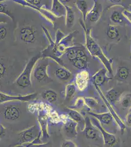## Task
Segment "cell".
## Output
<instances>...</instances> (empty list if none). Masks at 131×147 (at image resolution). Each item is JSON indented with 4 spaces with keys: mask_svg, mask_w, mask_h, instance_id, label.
<instances>
[{
    "mask_svg": "<svg viewBox=\"0 0 131 147\" xmlns=\"http://www.w3.org/2000/svg\"><path fill=\"white\" fill-rule=\"evenodd\" d=\"M83 28L85 30L87 48L88 49L89 52H90V54L93 57H96L99 59L103 64L105 69H106L107 70L109 73L111 77H114L113 68L112 65V61L109 59H108L106 56L105 55L103 51L102 50L98 44L93 38V37L91 35V30L89 29H87L85 27H84Z\"/></svg>",
    "mask_w": 131,
    "mask_h": 147,
    "instance_id": "obj_1",
    "label": "cell"
},
{
    "mask_svg": "<svg viewBox=\"0 0 131 147\" xmlns=\"http://www.w3.org/2000/svg\"><path fill=\"white\" fill-rule=\"evenodd\" d=\"M19 136L18 143L17 145L21 146L24 144H28L34 142L42 143L40 140L41 137V131L40 126L35 125L23 130L18 134Z\"/></svg>",
    "mask_w": 131,
    "mask_h": 147,
    "instance_id": "obj_2",
    "label": "cell"
},
{
    "mask_svg": "<svg viewBox=\"0 0 131 147\" xmlns=\"http://www.w3.org/2000/svg\"><path fill=\"white\" fill-rule=\"evenodd\" d=\"M88 113L92 117H95L99 121L101 126L108 132L111 134L116 133L118 127L114 118L110 112L95 113L89 111ZM119 128V127H118Z\"/></svg>",
    "mask_w": 131,
    "mask_h": 147,
    "instance_id": "obj_3",
    "label": "cell"
},
{
    "mask_svg": "<svg viewBox=\"0 0 131 147\" xmlns=\"http://www.w3.org/2000/svg\"><path fill=\"white\" fill-rule=\"evenodd\" d=\"M40 57L39 55H36L32 57L28 61L23 71L16 80V84L17 85L23 88L29 87L32 85L31 74L33 67Z\"/></svg>",
    "mask_w": 131,
    "mask_h": 147,
    "instance_id": "obj_4",
    "label": "cell"
},
{
    "mask_svg": "<svg viewBox=\"0 0 131 147\" xmlns=\"http://www.w3.org/2000/svg\"><path fill=\"white\" fill-rule=\"evenodd\" d=\"M83 131L84 136L87 139L98 143L100 145L104 144L103 137L100 131L93 124L90 117L85 118V127Z\"/></svg>",
    "mask_w": 131,
    "mask_h": 147,
    "instance_id": "obj_5",
    "label": "cell"
},
{
    "mask_svg": "<svg viewBox=\"0 0 131 147\" xmlns=\"http://www.w3.org/2000/svg\"><path fill=\"white\" fill-rule=\"evenodd\" d=\"M90 118L93 124L100 131L105 145L108 147H120L118 139L114 134H111L105 130L101 126L99 121L95 117H91Z\"/></svg>",
    "mask_w": 131,
    "mask_h": 147,
    "instance_id": "obj_6",
    "label": "cell"
},
{
    "mask_svg": "<svg viewBox=\"0 0 131 147\" xmlns=\"http://www.w3.org/2000/svg\"><path fill=\"white\" fill-rule=\"evenodd\" d=\"M60 120L64 124V131L66 136L70 138H75L77 135V127L78 124L73 120L69 116L63 114L60 116Z\"/></svg>",
    "mask_w": 131,
    "mask_h": 147,
    "instance_id": "obj_7",
    "label": "cell"
},
{
    "mask_svg": "<svg viewBox=\"0 0 131 147\" xmlns=\"http://www.w3.org/2000/svg\"><path fill=\"white\" fill-rule=\"evenodd\" d=\"M37 96V93L30 94L27 95L12 96L7 95L6 94L1 92L0 93V102L3 104L4 102L14 100H19L21 102H29L35 99Z\"/></svg>",
    "mask_w": 131,
    "mask_h": 147,
    "instance_id": "obj_8",
    "label": "cell"
},
{
    "mask_svg": "<svg viewBox=\"0 0 131 147\" xmlns=\"http://www.w3.org/2000/svg\"><path fill=\"white\" fill-rule=\"evenodd\" d=\"M2 115L5 120L15 121L20 118L21 110L15 105H7L2 110Z\"/></svg>",
    "mask_w": 131,
    "mask_h": 147,
    "instance_id": "obj_9",
    "label": "cell"
},
{
    "mask_svg": "<svg viewBox=\"0 0 131 147\" xmlns=\"http://www.w3.org/2000/svg\"><path fill=\"white\" fill-rule=\"evenodd\" d=\"M95 86L97 90H98V92L99 93L101 96V97L102 98L103 100H104L105 103L107 105V107H108V109L109 110V112L111 113L112 115L113 116V117L114 118L116 122V124L118 125V127H119L120 130L121 131V132H124L125 130L126 129V125L125 124L124 122H123V121L122 120L121 118L120 117V116L118 115L117 113L116 112L115 109H114L113 107V105L110 104L109 102H108L107 100L106 97L104 96L103 95V94L101 92V90L99 89V87L97 86Z\"/></svg>",
    "mask_w": 131,
    "mask_h": 147,
    "instance_id": "obj_10",
    "label": "cell"
},
{
    "mask_svg": "<svg viewBox=\"0 0 131 147\" xmlns=\"http://www.w3.org/2000/svg\"><path fill=\"white\" fill-rule=\"evenodd\" d=\"M36 31L30 26L22 28L20 31V39L26 43H33L35 41Z\"/></svg>",
    "mask_w": 131,
    "mask_h": 147,
    "instance_id": "obj_11",
    "label": "cell"
},
{
    "mask_svg": "<svg viewBox=\"0 0 131 147\" xmlns=\"http://www.w3.org/2000/svg\"><path fill=\"white\" fill-rule=\"evenodd\" d=\"M102 11L103 9L101 3H99L98 1H94V5L91 10L87 14L86 19L91 22H97L101 17Z\"/></svg>",
    "mask_w": 131,
    "mask_h": 147,
    "instance_id": "obj_12",
    "label": "cell"
},
{
    "mask_svg": "<svg viewBox=\"0 0 131 147\" xmlns=\"http://www.w3.org/2000/svg\"><path fill=\"white\" fill-rule=\"evenodd\" d=\"M89 80V75L86 70H83L78 73L75 78V84L78 90L81 91L85 90L88 87Z\"/></svg>",
    "mask_w": 131,
    "mask_h": 147,
    "instance_id": "obj_13",
    "label": "cell"
},
{
    "mask_svg": "<svg viewBox=\"0 0 131 147\" xmlns=\"http://www.w3.org/2000/svg\"><path fill=\"white\" fill-rule=\"evenodd\" d=\"M110 20L115 25H131L129 20L123 15V10H115L112 12L110 16Z\"/></svg>",
    "mask_w": 131,
    "mask_h": 147,
    "instance_id": "obj_14",
    "label": "cell"
},
{
    "mask_svg": "<svg viewBox=\"0 0 131 147\" xmlns=\"http://www.w3.org/2000/svg\"><path fill=\"white\" fill-rule=\"evenodd\" d=\"M39 123L41 131V137L46 138L49 137L48 132V116L44 112V111H40L38 116Z\"/></svg>",
    "mask_w": 131,
    "mask_h": 147,
    "instance_id": "obj_15",
    "label": "cell"
},
{
    "mask_svg": "<svg viewBox=\"0 0 131 147\" xmlns=\"http://www.w3.org/2000/svg\"><path fill=\"white\" fill-rule=\"evenodd\" d=\"M110 79L111 78H109L107 76L106 69H100L92 77L93 83L98 87L102 86L105 82Z\"/></svg>",
    "mask_w": 131,
    "mask_h": 147,
    "instance_id": "obj_16",
    "label": "cell"
},
{
    "mask_svg": "<svg viewBox=\"0 0 131 147\" xmlns=\"http://www.w3.org/2000/svg\"><path fill=\"white\" fill-rule=\"evenodd\" d=\"M48 65V63L41 64L35 68L34 72V76L35 79L39 82L43 81L47 78H48V75L47 74Z\"/></svg>",
    "mask_w": 131,
    "mask_h": 147,
    "instance_id": "obj_17",
    "label": "cell"
},
{
    "mask_svg": "<svg viewBox=\"0 0 131 147\" xmlns=\"http://www.w3.org/2000/svg\"><path fill=\"white\" fill-rule=\"evenodd\" d=\"M52 5V13L57 17H62L66 15V9L65 5L58 0H53Z\"/></svg>",
    "mask_w": 131,
    "mask_h": 147,
    "instance_id": "obj_18",
    "label": "cell"
},
{
    "mask_svg": "<svg viewBox=\"0 0 131 147\" xmlns=\"http://www.w3.org/2000/svg\"><path fill=\"white\" fill-rule=\"evenodd\" d=\"M68 115L73 120L77 122L80 129L83 130L85 127V118H84L82 115L77 111L73 109H71L69 111Z\"/></svg>",
    "mask_w": 131,
    "mask_h": 147,
    "instance_id": "obj_19",
    "label": "cell"
},
{
    "mask_svg": "<svg viewBox=\"0 0 131 147\" xmlns=\"http://www.w3.org/2000/svg\"><path fill=\"white\" fill-rule=\"evenodd\" d=\"M130 75V69L125 66H121L116 70L115 78L120 82H123L128 79Z\"/></svg>",
    "mask_w": 131,
    "mask_h": 147,
    "instance_id": "obj_20",
    "label": "cell"
},
{
    "mask_svg": "<svg viewBox=\"0 0 131 147\" xmlns=\"http://www.w3.org/2000/svg\"><path fill=\"white\" fill-rule=\"evenodd\" d=\"M121 96V94L118 92L115 89L112 88L107 91L105 97L110 104L113 105L119 102Z\"/></svg>",
    "mask_w": 131,
    "mask_h": 147,
    "instance_id": "obj_21",
    "label": "cell"
},
{
    "mask_svg": "<svg viewBox=\"0 0 131 147\" xmlns=\"http://www.w3.org/2000/svg\"><path fill=\"white\" fill-rule=\"evenodd\" d=\"M106 34L110 39H118L120 37V32L118 26L116 25H109L107 30Z\"/></svg>",
    "mask_w": 131,
    "mask_h": 147,
    "instance_id": "obj_22",
    "label": "cell"
},
{
    "mask_svg": "<svg viewBox=\"0 0 131 147\" xmlns=\"http://www.w3.org/2000/svg\"><path fill=\"white\" fill-rule=\"evenodd\" d=\"M66 9V24L67 28H70L73 27L75 21V13L73 9L71 7L65 5Z\"/></svg>",
    "mask_w": 131,
    "mask_h": 147,
    "instance_id": "obj_23",
    "label": "cell"
},
{
    "mask_svg": "<svg viewBox=\"0 0 131 147\" xmlns=\"http://www.w3.org/2000/svg\"><path fill=\"white\" fill-rule=\"evenodd\" d=\"M118 102L121 107L124 109H131V93H129L121 96Z\"/></svg>",
    "mask_w": 131,
    "mask_h": 147,
    "instance_id": "obj_24",
    "label": "cell"
},
{
    "mask_svg": "<svg viewBox=\"0 0 131 147\" xmlns=\"http://www.w3.org/2000/svg\"><path fill=\"white\" fill-rule=\"evenodd\" d=\"M77 8L82 13L84 21L85 22L86 20L87 12H88V5L87 2L84 0H78L75 3Z\"/></svg>",
    "mask_w": 131,
    "mask_h": 147,
    "instance_id": "obj_25",
    "label": "cell"
},
{
    "mask_svg": "<svg viewBox=\"0 0 131 147\" xmlns=\"http://www.w3.org/2000/svg\"><path fill=\"white\" fill-rule=\"evenodd\" d=\"M56 77L61 80H67L71 76V73L64 68L57 69L55 73Z\"/></svg>",
    "mask_w": 131,
    "mask_h": 147,
    "instance_id": "obj_26",
    "label": "cell"
},
{
    "mask_svg": "<svg viewBox=\"0 0 131 147\" xmlns=\"http://www.w3.org/2000/svg\"><path fill=\"white\" fill-rule=\"evenodd\" d=\"M42 97L50 103H53L57 100V94L56 92L52 90H46L43 92L42 94Z\"/></svg>",
    "mask_w": 131,
    "mask_h": 147,
    "instance_id": "obj_27",
    "label": "cell"
},
{
    "mask_svg": "<svg viewBox=\"0 0 131 147\" xmlns=\"http://www.w3.org/2000/svg\"><path fill=\"white\" fill-rule=\"evenodd\" d=\"M76 91L75 85L73 84H68L67 85L65 90V97L66 100L71 99Z\"/></svg>",
    "mask_w": 131,
    "mask_h": 147,
    "instance_id": "obj_28",
    "label": "cell"
},
{
    "mask_svg": "<svg viewBox=\"0 0 131 147\" xmlns=\"http://www.w3.org/2000/svg\"><path fill=\"white\" fill-rule=\"evenodd\" d=\"M73 66L79 70H85L88 66V62L77 59L73 62Z\"/></svg>",
    "mask_w": 131,
    "mask_h": 147,
    "instance_id": "obj_29",
    "label": "cell"
},
{
    "mask_svg": "<svg viewBox=\"0 0 131 147\" xmlns=\"http://www.w3.org/2000/svg\"><path fill=\"white\" fill-rule=\"evenodd\" d=\"M0 12H1V13H3L7 15L9 17H10V18L12 20H14V19L13 16L12 15V14L10 13V12L9 11V10L8 9V7L5 4L1 3V4H0Z\"/></svg>",
    "mask_w": 131,
    "mask_h": 147,
    "instance_id": "obj_30",
    "label": "cell"
},
{
    "mask_svg": "<svg viewBox=\"0 0 131 147\" xmlns=\"http://www.w3.org/2000/svg\"><path fill=\"white\" fill-rule=\"evenodd\" d=\"M85 102L87 105L91 109H95L98 105V102L97 100L93 98H87L85 99Z\"/></svg>",
    "mask_w": 131,
    "mask_h": 147,
    "instance_id": "obj_31",
    "label": "cell"
},
{
    "mask_svg": "<svg viewBox=\"0 0 131 147\" xmlns=\"http://www.w3.org/2000/svg\"><path fill=\"white\" fill-rule=\"evenodd\" d=\"M67 57L69 60L73 62L77 59V51L71 49L68 51Z\"/></svg>",
    "mask_w": 131,
    "mask_h": 147,
    "instance_id": "obj_32",
    "label": "cell"
},
{
    "mask_svg": "<svg viewBox=\"0 0 131 147\" xmlns=\"http://www.w3.org/2000/svg\"><path fill=\"white\" fill-rule=\"evenodd\" d=\"M77 59L88 62V57L85 52L82 50H77Z\"/></svg>",
    "mask_w": 131,
    "mask_h": 147,
    "instance_id": "obj_33",
    "label": "cell"
},
{
    "mask_svg": "<svg viewBox=\"0 0 131 147\" xmlns=\"http://www.w3.org/2000/svg\"><path fill=\"white\" fill-rule=\"evenodd\" d=\"M61 147H78L73 141L65 140L61 144Z\"/></svg>",
    "mask_w": 131,
    "mask_h": 147,
    "instance_id": "obj_34",
    "label": "cell"
},
{
    "mask_svg": "<svg viewBox=\"0 0 131 147\" xmlns=\"http://www.w3.org/2000/svg\"><path fill=\"white\" fill-rule=\"evenodd\" d=\"M26 1L32 5L40 8V5H41V1L40 0H27Z\"/></svg>",
    "mask_w": 131,
    "mask_h": 147,
    "instance_id": "obj_35",
    "label": "cell"
},
{
    "mask_svg": "<svg viewBox=\"0 0 131 147\" xmlns=\"http://www.w3.org/2000/svg\"><path fill=\"white\" fill-rule=\"evenodd\" d=\"M30 147H52V145L50 142H47L46 143L32 144Z\"/></svg>",
    "mask_w": 131,
    "mask_h": 147,
    "instance_id": "obj_36",
    "label": "cell"
},
{
    "mask_svg": "<svg viewBox=\"0 0 131 147\" xmlns=\"http://www.w3.org/2000/svg\"><path fill=\"white\" fill-rule=\"evenodd\" d=\"M125 124L126 126L131 127V111L128 112L126 116V120Z\"/></svg>",
    "mask_w": 131,
    "mask_h": 147,
    "instance_id": "obj_37",
    "label": "cell"
},
{
    "mask_svg": "<svg viewBox=\"0 0 131 147\" xmlns=\"http://www.w3.org/2000/svg\"><path fill=\"white\" fill-rule=\"evenodd\" d=\"M7 34V29L4 27H1L0 28V38L1 40L5 39Z\"/></svg>",
    "mask_w": 131,
    "mask_h": 147,
    "instance_id": "obj_38",
    "label": "cell"
},
{
    "mask_svg": "<svg viewBox=\"0 0 131 147\" xmlns=\"http://www.w3.org/2000/svg\"><path fill=\"white\" fill-rule=\"evenodd\" d=\"M123 15H124L126 18L130 22L131 24V11L127 9H124L123 10Z\"/></svg>",
    "mask_w": 131,
    "mask_h": 147,
    "instance_id": "obj_39",
    "label": "cell"
},
{
    "mask_svg": "<svg viewBox=\"0 0 131 147\" xmlns=\"http://www.w3.org/2000/svg\"><path fill=\"white\" fill-rule=\"evenodd\" d=\"M64 36V34H63L60 30H58L57 32L56 37V44H58L60 40Z\"/></svg>",
    "mask_w": 131,
    "mask_h": 147,
    "instance_id": "obj_40",
    "label": "cell"
},
{
    "mask_svg": "<svg viewBox=\"0 0 131 147\" xmlns=\"http://www.w3.org/2000/svg\"><path fill=\"white\" fill-rule=\"evenodd\" d=\"M5 71H6V69H5V64L2 62H1V64H0V77H1V78H3L5 75Z\"/></svg>",
    "mask_w": 131,
    "mask_h": 147,
    "instance_id": "obj_41",
    "label": "cell"
},
{
    "mask_svg": "<svg viewBox=\"0 0 131 147\" xmlns=\"http://www.w3.org/2000/svg\"><path fill=\"white\" fill-rule=\"evenodd\" d=\"M109 1L112 3H114L115 5H118V7H122V5L121 4L122 1H120V0H110Z\"/></svg>",
    "mask_w": 131,
    "mask_h": 147,
    "instance_id": "obj_42",
    "label": "cell"
},
{
    "mask_svg": "<svg viewBox=\"0 0 131 147\" xmlns=\"http://www.w3.org/2000/svg\"><path fill=\"white\" fill-rule=\"evenodd\" d=\"M5 134V128L2 125H1V138L4 136Z\"/></svg>",
    "mask_w": 131,
    "mask_h": 147,
    "instance_id": "obj_43",
    "label": "cell"
},
{
    "mask_svg": "<svg viewBox=\"0 0 131 147\" xmlns=\"http://www.w3.org/2000/svg\"><path fill=\"white\" fill-rule=\"evenodd\" d=\"M39 144V143L38 142H32V143H30V144H27V145L23 147H30V146L32 145V144Z\"/></svg>",
    "mask_w": 131,
    "mask_h": 147,
    "instance_id": "obj_44",
    "label": "cell"
},
{
    "mask_svg": "<svg viewBox=\"0 0 131 147\" xmlns=\"http://www.w3.org/2000/svg\"></svg>",
    "mask_w": 131,
    "mask_h": 147,
    "instance_id": "obj_45",
    "label": "cell"
},
{
    "mask_svg": "<svg viewBox=\"0 0 131 147\" xmlns=\"http://www.w3.org/2000/svg\"></svg>",
    "mask_w": 131,
    "mask_h": 147,
    "instance_id": "obj_46",
    "label": "cell"
}]
</instances>
